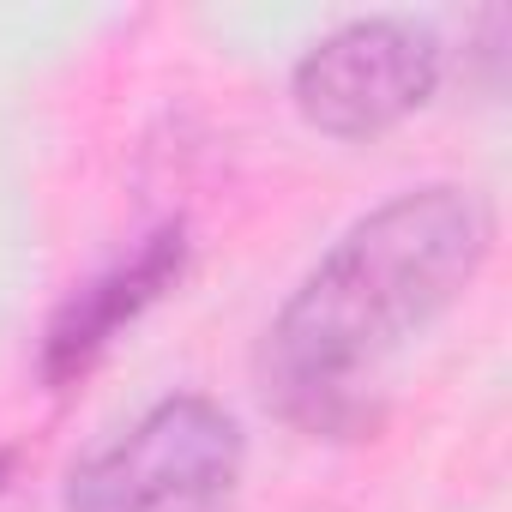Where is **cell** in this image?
I'll use <instances>...</instances> for the list:
<instances>
[{
  "label": "cell",
  "instance_id": "cell-3",
  "mask_svg": "<svg viewBox=\"0 0 512 512\" xmlns=\"http://www.w3.org/2000/svg\"><path fill=\"white\" fill-rule=\"evenodd\" d=\"M440 67H446V49L428 25L374 13L326 31L296 61L290 91L302 121L320 127L326 139H374L410 121L434 97Z\"/></svg>",
  "mask_w": 512,
  "mask_h": 512
},
{
  "label": "cell",
  "instance_id": "cell-2",
  "mask_svg": "<svg viewBox=\"0 0 512 512\" xmlns=\"http://www.w3.org/2000/svg\"><path fill=\"white\" fill-rule=\"evenodd\" d=\"M241 422L199 392L151 404L67 482V512H211L241 482Z\"/></svg>",
  "mask_w": 512,
  "mask_h": 512
},
{
  "label": "cell",
  "instance_id": "cell-5",
  "mask_svg": "<svg viewBox=\"0 0 512 512\" xmlns=\"http://www.w3.org/2000/svg\"><path fill=\"white\" fill-rule=\"evenodd\" d=\"M0 482H7V452H0Z\"/></svg>",
  "mask_w": 512,
  "mask_h": 512
},
{
  "label": "cell",
  "instance_id": "cell-1",
  "mask_svg": "<svg viewBox=\"0 0 512 512\" xmlns=\"http://www.w3.org/2000/svg\"><path fill=\"white\" fill-rule=\"evenodd\" d=\"M488 247L494 211L458 181L410 187L350 223L266 326V404L314 440L374 434L398 362L458 308Z\"/></svg>",
  "mask_w": 512,
  "mask_h": 512
},
{
  "label": "cell",
  "instance_id": "cell-4",
  "mask_svg": "<svg viewBox=\"0 0 512 512\" xmlns=\"http://www.w3.org/2000/svg\"><path fill=\"white\" fill-rule=\"evenodd\" d=\"M181 272H187V229L163 223V229H151L127 253V260H115L109 272H97L91 284H79L55 308V320L43 332V362H37L43 380L49 386H73L163 290L181 284Z\"/></svg>",
  "mask_w": 512,
  "mask_h": 512
}]
</instances>
